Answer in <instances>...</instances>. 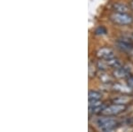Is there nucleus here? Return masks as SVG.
Listing matches in <instances>:
<instances>
[{"mask_svg":"<svg viewBox=\"0 0 133 132\" xmlns=\"http://www.w3.org/2000/svg\"><path fill=\"white\" fill-rule=\"evenodd\" d=\"M130 6H131V7L133 8V0H132L131 2H130Z\"/></svg>","mask_w":133,"mask_h":132,"instance_id":"15","label":"nucleus"},{"mask_svg":"<svg viewBox=\"0 0 133 132\" xmlns=\"http://www.w3.org/2000/svg\"><path fill=\"white\" fill-rule=\"evenodd\" d=\"M126 109H127V106L118 105V104H112V105L107 106L100 114L103 116H108V117L116 116V115H119V114H123V112H125Z\"/></svg>","mask_w":133,"mask_h":132,"instance_id":"1","label":"nucleus"},{"mask_svg":"<svg viewBox=\"0 0 133 132\" xmlns=\"http://www.w3.org/2000/svg\"><path fill=\"white\" fill-rule=\"evenodd\" d=\"M117 48L123 52H131L133 50V43L127 37L120 38L116 41Z\"/></svg>","mask_w":133,"mask_h":132,"instance_id":"4","label":"nucleus"},{"mask_svg":"<svg viewBox=\"0 0 133 132\" xmlns=\"http://www.w3.org/2000/svg\"><path fill=\"white\" fill-rule=\"evenodd\" d=\"M131 52V54L133 55V50H132V51H131V52Z\"/></svg>","mask_w":133,"mask_h":132,"instance_id":"16","label":"nucleus"},{"mask_svg":"<svg viewBox=\"0 0 133 132\" xmlns=\"http://www.w3.org/2000/svg\"><path fill=\"white\" fill-rule=\"evenodd\" d=\"M113 74L117 79H125V78L128 79V78L130 77V71H129V69H127L126 67H121L114 70Z\"/></svg>","mask_w":133,"mask_h":132,"instance_id":"7","label":"nucleus"},{"mask_svg":"<svg viewBox=\"0 0 133 132\" xmlns=\"http://www.w3.org/2000/svg\"><path fill=\"white\" fill-rule=\"evenodd\" d=\"M106 105L104 103L100 106H93V107H89V113L91 114H101V112L104 110V108L106 107Z\"/></svg>","mask_w":133,"mask_h":132,"instance_id":"12","label":"nucleus"},{"mask_svg":"<svg viewBox=\"0 0 133 132\" xmlns=\"http://www.w3.org/2000/svg\"><path fill=\"white\" fill-rule=\"evenodd\" d=\"M112 89L117 92L123 93V94H130L131 92V88L129 85H124L122 84H114Z\"/></svg>","mask_w":133,"mask_h":132,"instance_id":"8","label":"nucleus"},{"mask_svg":"<svg viewBox=\"0 0 133 132\" xmlns=\"http://www.w3.org/2000/svg\"><path fill=\"white\" fill-rule=\"evenodd\" d=\"M98 125L104 132H110L113 129H115L117 125V121L108 116H103L98 118L97 121Z\"/></svg>","mask_w":133,"mask_h":132,"instance_id":"3","label":"nucleus"},{"mask_svg":"<svg viewBox=\"0 0 133 132\" xmlns=\"http://www.w3.org/2000/svg\"><path fill=\"white\" fill-rule=\"evenodd\" d=\"M95 33L97 34V35H104V34L107 33V29H105L104 27L100 26V27H98L96 29Z\"/></svg>","mask_w":133,"mask_h":132,"instance_id":"13","label":"nucleus"},{"mask_svg":"<svg viewBox=\"0 0 133 132\" xmlns=\"http://www.w3.org/2000/svg\"><path fill=\"white\" fill-rule=\"evenodd\" d=\"M102 98V94L97 91H90L88 93V99L89 101L91 100H100Z\"/></svg>","mask_w":133,"mask_h":132,"instance_id":"11","label":"nucleus"},{"mask_svg":"<svg viewBox=\"0 0 133 132\" xmlns=\"http://www.w3.org/2000/svg\"><path fill=\"white\" fill-rule=\"evenodd\" d=\"M128 85L131 89H133V76H130L128 78Z\"/></svg>","mask_w":133,"mask_h":132,"instance_id":"14","label":"nucleus"},{"mask_svg":"<svg viewBox=\"0 0 133 132\" xmlns=\"http://www.w3.org/2000/svg\"><path fill=\"white\" fill-rule=\"evenodd\" d=\"M133 102V97L130 94H123L121 96L115 97L112 99L113 104H118V105L128 106L129 104Z\"/></svg>","mask_w":133,"mask_h":132,"instance_id":"6","label":"nucleus"},{"mask_svg":"<svg viewBox=\"0 0 133 132\" xmlns=\"http://www.w3.org/2000/svg\"><path fill=\"white\" fill-rule=\"evenodd\" d=\"M113 9L115 12H119V13H128L130 11V7L123 3H115L113 5Z\"/></svg>","mask_w":133,"mask_h":132,"instance_id":"9","label":"nucleus"},{"mask_svg":"<svg viewBox=\"0 0 133 132\" xmlns=\"http://www.w3.org/2000/svg\"><path fill=\"white\" fill-rule=\"evenodd\" d=\"M105 62H106L108 67H113V68H115V69H116V68H118V67H122L121 61H120L119 59H116V58H113L111 59H108V60H105Z\"/></svg>","mask_w":133,"mask_h":132,"instance_id":"10","label":"nucleus"},{"mask_svg":"<svg viewBox=\"0 0 133 132\" xmlns=\"http://www.w3.org/2000/svg\"><path fill=\"white\" fill-rule=\"evenodd\" d=\"M110 20L114 23L121 26L130 25L133 22V17L129 13H119V12H113L110 15Z\"/></svg>","mask_w":133,"mask_h":132,"instance_id":"2","label":"nucleus"},{"mask_svg":"<svg viewBox=\"0 0 133 132\" xmlns=\"http://www.w3.org/2000/svg\"><path fill=\"white\" fill-rule=\"evenodd\" d=\"M97 57L101 60H108V59L115 58L114 51L108 47H103L98 49L97 52Z\"/></svg>","mask_w":133,"mask_h":132,"instance_id":"5","label":"nucleus"}]
</instances>
